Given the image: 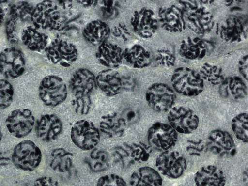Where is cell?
Returning a JSON list of instances; mask_svg holds the SVG:
<instances>
[{"label":"cell","instance_id":"6da1fadb","mask_svg":"<svg viewBox=\"0 0 248 186\" xmlns=\"http://www.w3.org/2000/svg\"><path fill=\"white\" fill-rule=\"evenodd\" d=\"M179 2L184 7L186 22L193 32L204 35L212 30L215 21L213 14L207 8L195 1Z\"/></svg>","mask_w":248,"mask_h":186},{"label":"cell","instance_id":"7a4b0ae2","mask_svg":"<svg viewBox=\"0 0 248 186\" xmlns=\"http://www.w3.org/2000/svg\"><path fill=\"white\" fill-rule=\"evenodd\" d=\"M171 82L176 92L187 97H194L202 93L204 80L200 73L187 67H179L173 72Z\"/></svg>","mask_w":248,"mask_h":186},{"label":"cell","instance_id":"3957f363","mask_svg":"<svg viewBox=\"0 0 248 186\" xmlns=\"http://www.w3.org/2000/svg\"><path fill=\"white\" fill-rule=\"evenodd\" d=\"M42 154L39 147L31 140H24L16 145L12 154L11 159L14 166L17 169L31 171L40 165Z\"/></svg>","mask_w":248,"mask_h":186},{"label":"cell","instance_id":"277c9868","mask_svg":"<svg viewBox=\"0 0 248 186\" xmlns=\"http://www.w3.org/2000/svg\"><path fill=\"white\" fill-rule=\"evenodd\" d=\"M31 19L36 28L50 31L58 30L62 24L59 8L50 0L38 3L33 9Z\"/></svg>","mask_w":248,"mask_h":186},{"label":"cell","instance_id":"5b68a950","mask_svg":"<svg viewBox=\"0 0 248 186\" xmlns=\"http://www.w3.org/2000/svg\"><path fill=\"white\" fill-rule=\"evenodd\" d=\"M38 93L41 100L46 106L54 107L65 100L68 91L66 83L61 77L51 75L42 79L39 84Z\"/></svg>","mask_w":248,"mask_h":186},{"label":"cell","instance_id":"8992f818","mask_svg":"<svg viewBox=\"0 0 248 186\" xmlns=\"http://www.w3.org/2000/svg\"><path fill=\"white\" fill-rule=\"evenodd\" d=\"M70 137L76 146L85 151L95 148L100 140L99 129L92 122L85 119L79 120L73 124Z\"/></svg>","mask_w":248,"mask_h":186},{"label":"cell","instance_id":"52a82bcc","mask_svg":"<svg viewBox=\"0 0 248 186\" xmlns=\"http://www.w3.org/2000/svg\"><path fill=\"white\" fill-rule=\"evenodd\" d=\"M176 98L174 91L163 83L152 84L145 93V99L148 106L157 112L169 111L173 107Z\"/></svg>","mask_w":248,"mask_h":186},{"label":"cell","instance_id":"ba28073f","mask_svg":"<svg viewBox=\"0 0 248 186\" xmlns=\"http://www.w3.org/2000/svg\"><path fill=\"white\" fill-rule=\"evenodd\" d=\"M147 140L152 149L162 152L175 145L178 134L169 124L157 122L148 129Z\"/></svg>","mask_w":248,"mask_h":186},{"label":"cell","instance_id":"9c48e42d","mask_svg":"<svg viewBox=\"0 0 248 186\" xmlns=\"http://www.w3.org/2000/svg\"><path fill=\"white\" fill-rule=\"evenodd\" d=\"M155 166L163 175L171 179L180 177L187 168L185 157L176 150L161 152L156 157Z\"/></svg>","mask_w":248,"mask_h":186},{"label":"cell","instance_id":"30bf717a","mask_svg":"<svg viewBox=\"0 0 248 186\" xmlns=\"http://www.w3.org/2000/svg\"><path fill=\"white\" fill-rule=\"evenodd\" d=\"M48 60L52 63L69 67L78 57V51L72 43L56 38L45 49Z\"/></svg>","mask_w":248,"mask_h":186},{"label":"cell","instance_id":"8fae6325","mask_svg":"<svg viewBox=\"0 0 248 186\" xmlns=\"http://www.w3.org/2000/svg\"><path fill=\"white\" fill-rule=\"evenodd\" d=\"M169 124L178 133L190 134L195 131L199 118L191 108L184 106L173 107L168 114Z\"/></svg>","mask_w":248,"mask_h":186},{"label":"cell","instance_id":"7c38bea8","mask_svg":"<svg viewBox=\"0 0 248 186\" xmlns=\"http://www.w3.org/2000/svg\"><path fill=\"white\" fill-rule=\"evenodd\" d=\"M35 117L32 112L27 108H17L7 116L5 124L9 132L14 137L22 138L32 130Z\"/></svg>","mask_w":248,"mask_h":186},{"label":"cell","instance_id":"4fadbf2b","mask_svg":"<svg viewBox=\"0 0 248 186\" xmlns=\"http://www.w3.org/2000/svg\"><path fill=\"white\" fill-rule=\"evenodd\" d=\"M25 65V57L21 50L10 47L0 53V73L5 78L11 79L21 76Z\"/></svg>","mask_w":248,"mask_h":186},{"label":"cell","instance_id":"5bb4252c","mask_svg":"<svg viewBox=\"0 0 248 186\" xmlns=\"http://www.w3.org/2000/svg\"><path fill=\"white\" fill-rule=\"evenodd\" d=\"M130 23L135 33L143 39L153 37L157 30L159 23L154 11L147 7L135 11Z\"/></svg>","mask_w":248,"mask_h":186},{"label":"cell","instance_id":"9a60e30c","mask_svg":"<svg viewBox=\"0 0 248 186\" xmlns=\"http://www.w3.org/2000/svg\"><path fill=\"white\" fill-rule=\"evenodd\" d=\"M208 149L214 154L222 157H232L237 152L234 141L226 131L215 129L208 136Z\"/></svg>","mask_w":248,"mask_h":186},{"label":"cell","instance_id":"2e32d148","mask_svg":"<svg viewBox=\"0 0 248 186\" xmlns=\"http://www.w3.org/2000/svg\"><path fill=\"white\" fill-rule=\"evenodd\" d=\"M247 23V19L242 16H229L221 25L219 31L220 37L229 43L244 41L248 36Z\"/></svg>","mask_w":248,"mask_h":186},{"label":"cell","instance_id":"e0dca14e","mask_svg":"<svg viewBox=\"0 0 248 186\" xmlns=\"http://www.w3.org/2000/svg\"><path fill=\"white\" fill-rule=\"evenodd\" d=\"M158 19L161 27L170 32H181L186 28L184 11L175 5L163 6L160 8Z\"/></svg>","mask_w":248,"mask_h":186},{"label":"cell","instance_id":"ac0fdd59","mask_svg":"<svg viewBox=\"0 0 248 186\" xmlns=\"http://www.w3.org/2000/svg\"><path fill=\"white\" fill-rule=\"evenodd\" d=\"M96 86V77L86 68L76 70L69 81L70 89L75 97L90 95Z\"/></svg>","mask_w":248,"mask_h":186},{"label":"cell","instance_id":"d6986e66","mask_svg":"<svg viewBox=\"0 0 248 186\" xmlns=\"http://www.w3.org/2000/svg\"><path fill=\"white\" fill-rule=\"evenodd\" d=\"M62 130L60 118L54 114L42 115L36 125V133L41 140L49 142L55 140Z\"/></svg>","mask_w":248,"mask_h":186},{"label":"cell","instance_id":"ffe728a7","mask_svg":"<svg viewBox=\"0 0 248 186\" xmlns=\"http://www.w3.org/2000/svg\"><path fill=\"white\" fill-rule=\"evenodd\" d=\"M96 80L97 86L107 96L116 95L123 90L122 76L113 69L100 71L96 77Z\"/></svg>","mask_w":248,"mask_h":186},{"label":"cell","instance_id":"44dd1931","mask_svg":"<svg viewBox=\"0 0 248 186\" xmlns=\"http://www.w3.org/2000/svg\"><path fill=\"white\" fill-rule=\"evenodd\" d=\"M123 53L119 46L106 41L98 46L95 54L102 65L113 69L118 67L122 63Z\"/></svg>","mask_w":248,"mask_h":186},{"label":"cell","instance_id":"7402d4cb","mask_svg":"<svg viewBox=\"0 0 248 186\" xmlns=\"http://www.w3.org/2000/svg\"><path fill=\"white\" fill-rule=\"evenodd\" d=\"M194 180L197 186H225L226 182L224 172L212 165L199 169L194 174Z\"/></svg>","mask_w":248,"mask_h":186},{"label":"cell","instance_id":"603a6c76","mask_svg":"<svg viewBox=\"0 0 248 186\" xmlns=\"http://www.w3.org/2000/svg\"><path fill=\"white\" fill-rule=\"evenodd\" d=\"M218 92L222 98L241 100L247 96L248 90L242 78L231 76L225 78L219 85Z\"/></svg>","mask_w":248,"mask_h":186},{"label":"cell","instance_id":"cb8c5ba5","mask_svg":"<svg viewBox=\"0 0 248 186\" xmlns=\"http://www.w3.org/2000/svg\"><path fill=\"white\" fill-rule=\"evenodd\" d=\"M205 42L197 37H188L182 41L179 52L183 57L190 60L202 59L207 52Z\"/></svg>","mask_w":248,"mask_h":186},{"label":"cell","instance_id":"d4e9b609","mask_svg":"<svg viewBox=\"0 0 248 186\" xmlns=\"http://www.w3.org/2000/svg\"><path fill=\"white\" fill-rule=\"evenodd\" d=\"M110 29L104 21L96 19L88 23L82 31L84 38L92 45L99 46L106 41Z\"/></svg>","mask_w":248,"mask_h":186},{"label":"cell","instance_id":"484cf974","mask_svg":"<svg viewBox=\"0 0 248 186\" xmlns=\"http://www.w3.org/2000/svg\"><path fill=\"white\" fill-rule=\"evenodd\" d=\"M123 58L130 66L136 69L147 67L152 62L150 52L139 44L125 49L124 51Z\"/></svg>","mask_w":248,"mask_h":186},{"label":"cell","instance_id":"4316f807","mask_svg":"<svg viewBox=\"0 0 248 186\" xmlns=\"http://www.w3.org/2000/svg\"><path fill=\"white\" fill-rule=\"evenodd\" d=\"M131 186H162L163 180L159 172L149 166L139 168L131 174Z\"/></svg>","mask_w":248,"mask_h":186},{"label":"cell","instance_id":"83f0119b","mask_svg":"<svg viewBox=\"0 0 248 186\" xmlns=\"http://www.w3.org/2000/svg\"><path fill=\"white\" fill-rule=\"evenodd\" d=\"M126 126L120 115L114 112L102 116L99 124L101 131L111 138L123 136Z\"/></svg>","mask_w":248,"mask_h":186},{"label":"cell","instance_id":"f1b7e54d","mask_svg":"<svg viewBox=\"0 0 248 186\" xmlns=\"http://www.w3.org/2000/svg\"><path fill=\"white\" fill-rule=\"evenodd\" d=\"M21 40L23 44L30 50L40 52L47 46L48 36L31 26L26 27L22 31Z\"/></svg>","mask_w":248,"mask_h":186},{"label":"cell","instance_id":"f546056e","mask_svg":"<svg viewBox=\"0 0 248 186\" xmlns=\"http://www.w3.org/2000/svg\"><path fill=\"white\" fill-rule=\"evenodd\" d=\"M73 155L72 153L62 148L53 149L50 153L49 164L54 171L64 173L68 171L73 165Z\"/></svg>","mask_w":248,"mask_h":186},{"label":"cell","instance_id":"4dcf8cb0","mask_svg":"<svg viewBox=\"0 0 248 186\" xmlns=\"http://www.w3.org/2000/svg\"><path fill=\"white\" fill-rule=\"evenodd\" d=\"M109 153L102 149H94L86 159L90 170L94 172L103 171L107 170L110 164Z\"/></svg>","mask_w":248,"mask_h":186},{"label":"cell","instance_id":"1f68e13d","mask_svg":"<svg viewBox=\"0 0 248 186\" xmlns=\"http://www.w3.org/2000/svg\"><path fill=\"white\" fill-rule=\"evenodd\" d=\"M199 73L204 81L213 85H219L225 78L220 67L208 63L202 65Z\"/></svg>","mask_w":248,"mask_h":186},{"label":"cell","instance_id":"d6a6232c","mask_svg":"<svg viewBox=\"0 0 248 186\" xmlns=\"http://www.w3.org/2000/svg\"><path fill=\"white\" fill-rule=\"evenodd\" d=\"M248 116L247 113H239L233 118L231 122L232 129L236 137L245 143L248 140Z\"/></svg>","mask_w":248,"mask_h":186},{"label":"cell","instance_id":"836d02e7","mask_svg":"<svg viewBox=\"0 0 248 186\" xmlns=\"http://www.w3.org/2000/svg\"><path fill=\"white\" fill-rule=\"evenodd\" d=\"M111 155L114 162L122 168H128L135 163L126 144L124 146L114 147L112 150Z\"/></svg>","mask_w":248,"mask_h":186},{"label":"cell","instance_id":"e575fe53","mask_svg":"<svg viewBox=\"0 0 248 186\" xmlns=\"http://www.w3.org/2000/svg\"><path fill=\"white\" fill-rule=\"evenodd\" d=\"M127 146L131 157L135 163H142L148 160L152 151L149 145L140 142L127 144Z\"/></svg>","mask_w":248,"mask_h":186},{"label":"cell","instance_id":"d590c367","mask_svg":"<svg viewBox=\"0 0 248 186\" xmlns=\"http://www.w3.org/2000/svg\"><path fill=\"white\" fill-rule=\"evenodd\" d=\"M14 95L12 85L6 79H0V109H5L11 105Z\"/></svg>","mask_w":248,"mask_h":186},{"label":"cell","instance_id":"8d00e7d4","mask_svg":"<svg viewBox=\"0 0 248 186\" xmlns=\"http://www.w3.org/2000/svg\"><path fill=\"white\" fill-rule=\"evenodd\" d=\"M33 9L32 5L27 2H19L11 7L10 15L17 19L20 18L23 21L31 18Z\"/></svg>","mask_w":248,"mask_h":186},{"label":"cell","instance_id":"74e56055","mask_svg":"<svg viewBox=\"0 0 248 186\" xmlns=\"http://www.w3.org/2000/svg\"><path fill=\"white\" fill-rule=\"evenodd\" d=\"M208 150L207 142L202 139H190L186 142V151L190 156H200Z\"/></svg>","mask_w":248,"mask_h":186},{"label":"cell","instance_id":"f35d334b","mask_svg":"<svg viewBox=\"0 0 248 186\" xmlns=\"http://www.w3.org/2000/svg\"><path fill=\"white\" fill-rule=\"evenodd\" d=\"M155 59L158 65L168 68L174 65L176 57L171 50L162 48L157 51Z\"/></svg>","mask_w":248,"mask_h":186},{"label":"cell","instance_id":"ab89813d","mask_svg":"<svg viewBox=\"0 0 248 186\" xmlns=\"http://www.w3.org/2000/svg\"><path fill=\"white\" fill-rule=\"evenodd\" d=\"M75 97L72 101V106L75 112L81 115L88 114L92 105L90 95L75 96Z\"/></svg>","mask_w":248,"mask_h":186},{"label":"cell","instance_id":"60d3db41","mask_svg":"<svg viewBox=\"0 0 248 186\" xmlns=\"http://www.w3.org/2000/svg\"><path fill=\"white\" fill-rule=\"evenodd\" d=\"M96 186H127L124 179L116 174H108L98 180Z\"/></svg>","mask_w":248,"mask_h":186},{"label":"cell","instance_id":"b9f144b4","mask_svg":"<svg viewBox=\"0 0 248 186\" xmlns=\"http://www.w3.org/2000/svg\"><path fill=\"white\" fill-rule=\"evenodd\" d=\"M101 10L103 16L106 18L112 19L115 18L118 14V10L116 7L115 1L112 0L101 1Z\"/></svg>","mask_w":248,"mask_h":186},{"label":"cell","instance_id":"7bdbcfd3","mask_svg":"<svg viewBox=\"0 0 248 186\" xmlns=\"http://www.w3.org/2000/svg\"><path fill=\"white\" fill-rule=\"evenodd\" d=\"M17 20V19L16 18L10 16L5 25V31L7 39L12 43H16L18 41L16 33Z\"/></svg>","mask_w":248,"mask_h":186},{"label":"cell","instance_id":"ee69618b","mask_svg":"<svg viewBox=\"0 0 248 186\" xmlns=\"http://www.w3.org/2000/svg\"><path fill=\"white\" fill-rule=\"evenodd\" d=\"M110 33L115 38L123 42L127 41L131 35L128 28L124 23H119L114 26Z\"/></svg>","mask_w":248,"mask_h":186},{"label":"cell","instance_id":"f6af8a7d","mask_svg":"<svg viewBox=\"0 0 248 186\" xmlns=\"http://www.w3.org/2000/svg\"><path fill=\"white\" fill-rule=\"evenodd\" d=\"M120 115L127 125L134 124L138 121L139 118V114L138 111L132 108L125 109Z\"/></svg>","mask_w":248,"mask_h":186},{"label":"cell","instance_id":"bcb514c9","mask_svg":"<svg viewBox=\"0 0 248 186\" xmlns=\"http://www.w3.org/2000/svg\"><path fill=\"white\" fill-rule=\"evenodd\" d=\"M34 186H59V183L51 177L41 176L34 181Z\"/></svg>","mask_w":248,"mask_h":186},{"label":"cell","instance_id":"7dc6e473","mask_svg":"<svg viewBox=\"0 0 248 186\" xmlns=\"http://www.w3.org/2000/svg\"><path fill=\"white\" fill-rule=\"evenodd\" d=\"M248 54L243 56L238 62L239 72L246 80L248 79Z\"/></svg>","mask_w":248,"mask_h":186},{"label":"cell","instance_id":"c3c4849f","mask_svg":"<svg viewBox=\"0 0 248 186\" xmlns=\"http://www.w3.org/2000/svg\"><path fill=\"white\" fill-rule=\"evenodd\" d=\"M123 90L127 91L133 90L137 85L135 78L131 76H122Z\"/></svg>","mask_w":248,"mask_h":186},{"label":"cell","instance_id":"681fc988","mask_svg":"<svg viewBox=\"0 0 248 186\" xmlns=\"http://www.w3.org/2000/svg\"><path fill=\"white\" fill-rule=\"evenodd\" d=\"M11 161L9 154L6 152H0V166L8 165Z\"/></svg>","mask_w":248,"mask_h":186},{"label":"cell","instance_id":"f907efd6","mask_svg":"<svg viewBox=\"0 0 248 186\" xmlns=\"http://www.w3.org/2000/svg\"><path fill=\"white\" fill-rule=\"evenodd\" d=\"M77 2L84 7H90L94 5L98 1L95 0H81Z\"/></svg>","mask_w":248,"mask_h":186},{"label":"cell","instance_id":"816d5d0a","mask_svg":"<svg viewBox=\"0 0 248 186\" xmlns=\"http://www.w3.org/2000/svg\"><path fill=\"white\" fill-rule=\"evenodd\" d=\"M5 16V13L3 9L0 7V26L2 25Z\"/></svg>","mask_w":248,"mask_h":186},{"label":"cell","instance_id":"f5cc1de1","mask_svg":"<svg viewBox=\"0 0 248 186\" xmlns=\"http://www.w3.org/2000/svg\"><path fill=\"white\" fill-rule=\"evenodd\" d=\"M2 136H3L2 130L1 125H0V142L2 140Z\"/></svg>","mask_w":248,"mask_h":186},{"label":"cell","instance_id":"db71d44e","mask_svg":"<svg viewBox=\"0 0 248 186\" xmlns=\"http://www.w3.org/2000/svg\"></svg>","mask_w":248,"mask_h":186}]
</instances>
